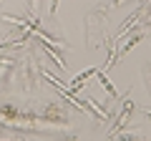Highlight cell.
<instances>
[{"mask_svg":"<svg viewBox=\"0 0 151 141\" xmlns=\"http://www.w3.org/2000/svg\"><path fill=\"white\" fill-rule=\"evenodd\" d=\"M98 81H101V83H103V86H106V91H108V93H111V96H119V93H116V88H113V86H111V83H108V81H106V78H103V73H98Z\"/></svg>","mask_w":151,"mask_h":141,"instance_id":"obj_1","label":"cell"}]
</instances>
